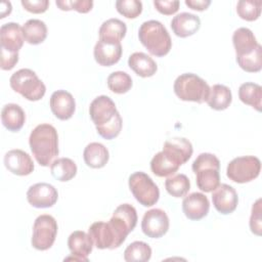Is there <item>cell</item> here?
Masks as SVG:
<instances>
[{"instance_id":"1","label":"cell","mask_w":262,"mask_h":262,"mask_svg":"<svg viewBox=\"0 0 262 262\" xmlns=\"http://www.w3.org/2000/svg\"><path fill=\"white\" fill-rule=\"evenodd\" d=\"M89 115L102 138L111 140L120 134L123 121L115 102L108 96L100 95L94 98L89 106Z\"/></svg>"},{"instance_id":"2","label":"cell","mask_w":262,"mask_h":262,"mask_svg":"<svg viewBox=\"0 0 262 262\" xmlns=\"http://www.w3.org/2000/svg\"><path fill=\"white\" fill-rule=\"evenodd\" d=\"M29 144L39 165L48 167L58 156V135L50 124L36 126L30 134Z\"/></svg>"},{"instance_id":"3","label":"cell","mask_w":262,"mask_h":262,"mask_svg":"<svg viewBox=\"0 0 262 262\" xmlns=\"http://www.w3.org/2000/svg\"><path fill=\"white\" fill-rule=\"evenodd\" d=\"M140 43L155 56L162 57L169 53L172 47L171 37L165 26L155 19L142 23L138 31Z\"/></svg>"},{"instance_id":"4","label":"cell","mask_w":262,"mask_h":262,"mask_svg":"<svg viewBox=\"0 0 262 262\" xmlns=\"http://www.w3.org/2000/svg\"><path fill=\"white\" fill-rule=\"evenodd\" d=\"M191 169L195 174L198 187L205 192H211L220 184V161L209 152L200 154L193 161Z\"/></svg>"},{"instance_id":"5","label":"cell","mask_w":262,"mask_h":262,"mask_svg":"<svg viewBox=\"0 0 262 262\" xmlns=\"http://www.w3.org/2000/svg\"><path fill=\"white\" fill-rule=\"evenodd\" d=\"M174 93L183 101L203 103L207 101L210 94L208 83L192 73H185L178 76L173 85Z\"/></svg>"},{"instance_id":"6","label":"cell","mask_w":262,"mask_h":262,"mask_svg":"<svg viewBox=\"0 0 262 262\" xmlns=\"http://www.w3.org/2000/svg\"><path fill=\"white\" fill-rule=\"evenodd\" d=\"M9 84L12 90L30 101L40 100L46 92L45 84L30 69H20L13 73L9 79Z\"/></svg>"},{"instance_id":"7","label":"cell","mask_w":262,"mask_h":262,"mask_svg":"<svg viewBox=\"0 0 262 262\" xmlns=\"http://www.w3.org/2000/svg\"><path fill=\"white\" fill-rule=\"evenodd\" d=\"M128 184L133 196L140 205L151 207L159 201V187L146 173L134 172L129 176Z\"/></svg>"},{"instance_id":"8","label":"cell","mask_w":262,"mask_h":262,"mask_svg":"<svg viewBox=\"0 0 262 262\" xmlns=\"http://www.w3.org/2000/svg\"><path fill=\"white\" fill-rule=\"evenodd\" d=\"M261 171V162L257 157L244 156L230 161L226 168L227 177L236 183H246L256 179Z\"/></svg>"},{"instance_id":"9","label":"cell","mask_w":262,"mask_h":262,"mask_svg":"<svg viewBox=\"0 0 262 262\" xmlns=\"http://www.w3.org/2000/svg\"><path fill=\"white\" fill-rule=\"evenodd\" d=\"M56 220L47 214L40 215L33 224L32 246L39 251H46L52 247L57 234Z\"/></svg>"},{"instance_id":"10","label":"cell","mask_w":262,"mask_h":262,"mask_svg":"<svg viewBox=\"0 0 262 262\" xmlns=\"http://www.w3.org/2000/svg\"><path fill=\"white\" fill-rule=\"evenodd\" d=\"M108 223L122 245L127 235L135 228L137 224L136 209L130 204H122L118 206L115 209Z\"/></svg>"},{"instance_id":"11","label":"cell","mask_w":262,"mask_h":262,"mask_svg":"<svg viewBox=\"0 0 262 262\" xmlns=\"http://www.w3.org/2000/svg\"><path fill=\"white\" fill-rule=\"evenodd\" d=\"M169 218L162 209H151L144 213L141 221L143 233L150 238H160L169 229Z\"/></svg>"},{"instance_id":"12","label":"cell","mask_w":262,"mask_h":262,"mask_svg":"<svg viewBox=\"0 0 262 262\" xmlns=\"http://www.w3.org/2000/svg\"><path fill=\"white\" fill-rule=\"evenodd\" d=\"M58 199V192L55 187L46 182H39L29 187L27 200L29 204L38 209L52 207Z\"/></svg>"},{"instance_id":"13","label":"cell","mask_w":262,"mask_h":262,"mask_svg":"<svg viewBox=\"0 0 262 262\" xmlns=\"http://www.w3.org/2000/svg\"><path fill=\"white\" fill-rule=\"evenodd\" d=\"M88 234L92 238L93 244L97 249L113 250L121 246L114 229L108 222L105 223L102 221H97L92 223L88 229Z\"/></svg>"},{"instance_id":"14","label":"cell","mask_w":262,"mask_h":262,"mask_svg":"<svg viewBox=\"0 0 262 262\" xmlns=\"http://www.w3.org/2000/svg\"><path fill=\"white\" fill-rule=\"evenodd\" d=\"M93 241L88 233L82 230L72 232L68 238V247L72 256L67 257L64 260L88 261V256L93 249Z\"/></svg>"},{"instance_id":"15","label":"cell","mask_w":262,"mask_h":262,"mask_svg":"<svg viewBox=\"0 0 262 262\" xmlns=\"http://www.w3.org/2000/svg\"><path fill=\"white\" fill-rule=\"evenodd\" d=\"M212 202L215 209L222 215L232 213L238 203V196L235 189L226 183L219 184L217 188L213 190Z\"/></svg>"},{"instance_id":"16","label":"cell","mask_w":262,"mask_h":262,"mask_svg":"<svg viewBox=\"0 0 262 262\" xmlns=\"http://www.w3.org/2000/svg\"><path fill=\"white\" fill-rule=\"evenodd\" d=\"M6 169L14 175L27 176L34 171V163L30 155L21 149H11L4 156Z\"/></svg>"},{"instance_id":"17","label":"cell","mask_w":262,"mask_h":262,"mask_svg":"<svg viewBox=\"0 0 262 262\" xmlns=\"http://www.w3.org/2000/svg\"><path fill=\"white\" fill-rule=\"evenodd\" d=\"M49 105L52 114L61 121L71 119L76 110L73 95L66 90L54 91L50 97Z\"/></svg>"},{"instance_id":"18","label":"cell","mask_w":262,"mask_h":262,"mask_svg":"<svg viewBox=\"0 0 262 262\" xmlns=\"http://www.w3.org/2000/svg\"><path fill=\"white\" fill-rule=\"evenodd\" d=\"M210 202L202 192H192L182 201V211L190 220H201L209 213Z\"/></svg>"},{"instance_id":"19","label":"cell","mask_w":262,"mask_h":262,"mask_svg":"<svg viewBox=\"0 0 262 262\" xmlns=\"http://www.w3.org/2000/svg\"><path fill=\"white\" fill-rule=\"evenodd\" d=\"M23 27L17 23H7L0 28L1 49L9 52H18L24 45Z\"/></svg>"},{"instance_id":"20","label":"cell","mask_w":262,"mask_h":262,"mask_svg":"<svg viewBox=\"0 0 262 262\" xmlns=\"http://www.w3.org/2000/svg\"><path fill=\"white\" fill-rule=\"evenodd\" d=\"M121 43L98 40L94 46L93 55L95 61L102 67H111L117 63L122 56Z\"/></svg>"},{"instance_id":"21","label":"cell","mask_w":262,"mask_h":262,"mask_svg":"<svg viewBox=\"0 0 262 262\" xmlns=\"http://www.w3.org/2000/svg\"><path fill=\"white\" fill-rule=\"evenodd\" d=\"M200 28V17L189 12L178 13L171 20V29L173 33L180 38H186L195 34Z\"/></svg>"},{"instance_id":"22","label":"cell","mask_w":262,"mask_h":262,"mask_svg":"<svg viewBox=\"0 0 262 262\" xmlns=\"http://www.w3.org/2000/svg\"><path fill=\"white\" fill-rule=\"evenodd\" d=\"M232 43L236 57H242L254 52L260 45L254 33L248 28H238L232 35Z\"/></svg>"},{"instance_id":"23","label":"cell","mask_w":262,"mask_h":262,"mask_svg":"<svg viewBox=\"0 0 262 262\" xmlns=\"http://www.w3.org/2000/svg\"><path fill=\"white\" fill-rule=\"evenodd\" d=\"M180 166L181 163L166 150L156 154L150 161V170L159 177H167L174 174Z\"/></svg>"},{"instance_id":"24","label":"cell","mask_w":262,"mask_h":262,"mask_svg":"<svg viewBox=\"0 0 262 262\" xmlns=\"http://www.w3.org/2000/svg\"><path fill=\"white\" fill-rule=\"evenodd\" d=\"M26 121L24 110L16 103H7L1 111V122L3 126L11 132L19 131Z\"/></svg>"},{"instance_id":"25","label":"cell","mask_w":262,"mask_h":262,"mask_svg":"<svg viewBox=\"0 0 262 262\" xmlns=\"http://www.w3.org/2000/svg\"><path fill=\"white\" fill-rule=\"evenodd\" d=\"M129 68L139 77L148 78L156 74L158 66L156 61L144 52H134L128 58Z\"/></svg>"},{"instance_id":"26","label":"cell","mask_w":262,"mask_h":262,"mask_svg":"<svg viewBox=\"0 0 262 262\" xmlns=\"http://www.w3.org/2000/svg\"><path fill=\"white\" fill-rule=\"evenodd\" d=\"M85 164L93 169H100L106 165L110 159L107 148L99 142H91L87 144L83 151Z\"/></svg>"},{"instance_id":"27","label":"cell","mask_w":262,"mask_h":262,"mask_svg":"<svg viewBox=\"0 0 262 262\" xmlns=\"http://www.w3.org/2000/svg\"><path fill=\"white\" fill-rule=\"evenodd\" d=\"M127 32V26L119 18H110L103 21L99 28V40L121 43V40L125 37Z\"/></svg>"},{"instance_id":"28","label":"cell","mask_w":262,"mask_h":262,"mask_svg":"<svg viewBox=\"0 0 262 262\" xmlns=\"http://www.w3.org/2000/svg\"><path fill=\"white\" fill-rule=\"evenodd\" d=\"M163 150L170 152L182 165L185 164L192 155V145L190 141L183 137H175L165 141Z\"/></svg>"},{"instance_id":"29","label":"cell","mask_w":262,"mask_h":262,"mask_svg":"<svg viewBox=\"0 0 262 262\" xmlns=\"http://www.w3.org/2000/svg\"><path fill=\"white\" fill-rule=\"evenodd\" d=\"M232 101L230 89L222 84H215L210 87V94L207 99L209 106L215 111L226 110Z\"/></svg>"},{"instance_id":"30","label":"cell","mask_w":262,"mask_h":262,"mask_svg":"<svg viewBox=\"0 0 262 262\" xmlns=\"http://www.w3.org/2000/svg\"><path fill=\"white\" fill-rule=\"evenodd\" d=\"M23 34L25 41L31 45H38L47 37V27L41 19L32 18L23 26Z\"/></svg>"},{"instance_id":"31","label":"cell","mask_w":262,"mask_h":262,"mask_svg":"<svg viewBox=\"0 0 262 262\" xmlns=\"http://www.w3.org/2000/svg\"><path fill=\"white\" fill-rule=\"evenodd\" d=\"M238 98L245 104L251 105L258 112L262 106V87L259 84L246 82L238 88Z\"/></svg>"},{"instance_id":"32","label":"cell","mask_w":262,"mask_h":262,"mask_svg":"<svg viewBox=\"0 0 262 262\" xmlns=\"http://www.w3.org/2000/svg\"><path fill=\"white\" fill-rule=\"evenodd\" d=\"M50 172L56 180L67 182L76 176L77 165L69 158H59L50 165Z\"/></svg>"},{"instance_id":"33","label":"cell","mask_w":262,"mask_h":262,"mask_svg":"<svg viewBox=\"0 0 262 262\" xmlns=\"http://www.w3.org/2000/svg\"><path fill=\"white\" fill-rule=\"evenodd\" d=\"M150 257L151 248L141 241L131 243L124 251V259L127 262H146Z\"/></svg>"},{"instance_id":"34","label":"cell","mask_w":262,"mask_h":262,"mask_svg":"<svg viewBox=\"0 0 262 262\" xmlns=\"http://www.w3.org/2000/svg\"><path fill=\"white\" fill-rule=\"evenodd\" d=\"M165 187L168 193L174 198L185 196L190 189V182L186 175L176 174L166 179Z\"/></svg>"},{"instance_id":"35","label":"cell","mask_w":262,"mask_h":262,"mask_svg":"<svg viewBox=\"0 0 262 262\" xmlns=\"http://www.w3.org/2000/svg\"><path fill=\"white\" fill-rule=\"evenodd\" d=\"M106 83L108 89L117 94H123L128 92L133 84L131 77L126 72L122 71L112 73L107 77Z\"/></svg>"},{"instance_id":"36","label":"cell","mask_w":262,"mask_h":262,"mask_svg":"<svg viewBox=\"0 0 262 262\" xmlns=\"http://www.w3.org/2000/svg\"><path fill=\"white\" fill-rule=\"evenodd\" d=\"M262 1L260 0H241L236 4L238 16L248 21L256 20L261 14Z\"/></svg>"},{"instance_id":"37","label":"cell","mask_w":262,"mask_h":262,"mask_svg":"<svg viewBox=\"0 0 262 262\" xmlns=\"http://www.w3.org/2000/svg\"><path fill=\"white\" fill-rule=\"evenodd\" d=\"M236 62L241 69L248 73H257L262 69V47L261 45L251 54L236 57Z\"/></svg>"},{"instance_id":"38","label":"cell","mask_w":262,"mask_h":262,"mask_svg":"<svg viewBox=\"0 0 262 262\" xmlns=\"http://www.w3.org/2000/svg\"><path fill=\"white\" fill-rule=\"evenodd\" d=\"M117 11L127 18H136L142 12V3L139 0L116 1Z\"/></svg>"},{"instance_id":"39","label":"cell","mask_w":262,"mask_h":262,"mask_svg":"<svg viewBox=\"0 0 262 262\" xmlns=\"http://www.w3.org/2000/svg\"><path fill=\"white\" fill-rule=\"evenodd\" d=\"M55 4L61 10H76L80 13H87L93 7V1L91 0H57Z\"/></svg>"},{"instance_id":"40","label":"cell","mask_w":262,"mask_h":262,"mask_svg":"<svg viewBox=\"0 0 262 262\" xmlns=\"http://www.w3.org/2000/svg\"><path fill=\"white\" fill-rule=\"evenodd\" d=\"M250 229L256 235H261L262 224H261V199H258L252 207L250 217Z\"/></svg>"},{"instance_id":"41","label":"cell","mask_w":262,"mask_h":262,"mask_svg":"<svg viewBox=\"0 0 262 262\" xmlns=\"http://www.w3.org/2000/svg\"><path fill=\"white\" fill-rule=\"evenodd\" d=\"M23 7L32 13H43L49 6L48 0H21Z\"/></svg>"},{"instance_id":"42","label":"cell","mask_w":262,"mask_h":262,"mask_svg":"<svg viewBox=\"0 0 262 262\" xmlns=\"http://www.w3.org/2000/svg\"><path fill=\"white\" fill-rule=\"evenodd\" d=\"M154 5L156 9L165 15H171L178 11L179 9V1H154Z\"/></svg>"},{"instance_id":"43","label":"cell","mask_w":262,"mask_h":262,"mask_svg":"<svg viewBox=\"0 0 262 262\" xmlns=\"http://www.w3.org/2000/svg\"><path fill=\"white\" fill-rule=\"evenodd\" d=\"M18 61V52H9L1 49V69L9 71L14 68Z\"/></svg>"},{"instance_id":"44","label":"cell","mask_w":262,"mask_h":262,"mask_svg":"<svg viewBox=\"0 0 262 262\" xmlns=\"http://www.w3.org/2000/svg\"><path fill=\"white\" fill-rule=\"evenodd\" d=\"M185 4L193 10L203 11L209 7V5L211 4V1L210 0H185Z\"/></svg>"},{"instance_id":"45","label":"cell","mask_w":262,"mask_h":262,"mask_svg":"<svg viewBox=\"0 0 262 262\" xmlns=\"http://www.w3.org/2000/svg\"><path fill=\"white\" fill-rule=\"evenodd\" d=\"M12 10L11 3L9 1H3L1 3V8H0V18H4L6 15L10 14Z\"/></svg>"}]
</instances>
